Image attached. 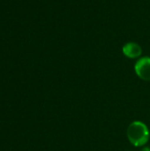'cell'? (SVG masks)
I'll return each mask as SVG.
<instances>
[{
	"instance_id": "2",
	"label": "cell",
	"mask_w": 150,
	"mask_h": 151,
	"mask_svg": "<svg viewBox=\"0 0 150 151\" xmlns=\"http://www.w3.org/2000/svg\"><path fill=\"white\" fill-rule=\"evenodd\" d=\"M134 69L141 80L150 81V58L144 57L139 59L135 64Z\"/></svg>"
},
{
	"instance_id": "4",
	"label": "cell",
	"mask_w": 150,
	"mask_h": 151,
	"mask_svg": "<svg viewBox=\"0 0 150 151\" xmlns=\"http://www.w3.org/2000/svg\"><path fill=\"white\" fill-rule=\"evenodd\" d=\"M141 151H150V148H149V147L148 148H144Z\"/></svg>"
},
{
	"instance_id": "1",
	"label": "cell",
	"mask_w": 150,
	"mask_h": 151,
	"mask_svg": "<svg viewBox=\"0 0 150 151\" xmlns=\"http://www.w3.org/2000/svg\"><path fill=\"white\" fill-rule=\"evenodd\" d=\"M127 137L134 146H142L149 139V132L147 126L141 121H134L127 128Z\"/></svg>"
},
{
	"instance_id": "3",
	"label": "cell",
	"mask_w": 150,
	"mask_h": 151,
	"mask_svg": "<svg viewBox=\"0 0 150 151\" xmlns=\"http://www.w3.org/2000/svg\"><path fill=\"white\" fill-rule=\"evenodd\" d=\"M124 54L130 58H139L142 53L141 47L135 42H127L123 47Z\"/></svg>"
}]
</instances>
